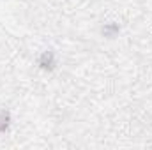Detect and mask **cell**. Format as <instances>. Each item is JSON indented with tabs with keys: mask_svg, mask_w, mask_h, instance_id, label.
Here are the masks:
<instances>
[{
	"mask_svg": "<svg viewBox=\"0 0 152 150\" xmlns=\"http://www.w3.org/2000/svg\"><path fill=\"white\" fill-rule=\"evenodd\" d=\"M101 32H103V36L108 39L115 37L118 32H120V27L117 25V23H113V21H110V23H104V27L101 28Z\"/></svg>",
	"mask_w": 152,
	"mask_h": 150,
	"instance_id": "cell-2",
	"label": "cell"
},
{
	"mask_svg": "<svg viewBox=\"0 0 152 150\" xmlns=\"http://www.w3.org/2000/svg\"><path fill=\"white\" fill-rule=\"evenodd\" d=\"M9 124H11V115L7 111L0 113V133H5L9 129Z\"/></svg>",
	"mask_w": 152,
	"mask_h": 150,
	"instance_id": "cell-3",
	"label": "cell"
},
{
	"mask_svg": "<svg viewBox=\"0 0 152 150\" xmlns=\"http://www.w3.org/2000/svg\"><path fill=\"white\" fill-rule=\"evenodd\" d=\"M37 64H39V67H41L42 71H46V73L53 71V69H55V66H57L55 53H53L51 50L42 51V53H41V57H39V60H37Z\"/></svg>",
	"mask_w": 152,
	"mask_h": 150,
	"instance_id": "cell-1",
	"label": "cell"
}]
</instances>
